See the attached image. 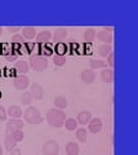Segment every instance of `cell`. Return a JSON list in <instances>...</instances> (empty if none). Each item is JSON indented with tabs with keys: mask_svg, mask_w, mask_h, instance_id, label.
Instances as JSON below:
<instances>
[{
	"mask_svg": "<svg viewBox=\"0 0 138 155\" xmlns=\"http://www.w3.org/2000/svg\"><path fill=\"white\" fill-rule=\"evenodd\" d=\"M66 120V114L63 110L59 109H49L47 113V122L52 128H61L63 127V123Z\"/></svg>",
	"mask_w": 138,
	"mask_h": 155,
	"instance_id": "1",
	"label": "cell"
},
{
	"mask_svg": "<svg viewBox=\"0 0 138 155\" xmlns=\"http://www.w3.org/2000/svg\"><path fill=\"white\" fill-rule=\"evenodd\" d=\"M23 116H25V120L28 124H34V125L40 124L43 120H44L40 114V111L36 107H32V106H28L26 109V111L23 113Z\"/></svg>",
	"mask_w": 138,
	"mask_h": 155,
	"instance_id": "2",
	"label": "cell"
},
{
	"mask_svg": "<svg viewBox=\"0 0 138 155\" xmlns=\"http://www.w3.org/2000/svg\"><path fill=\"white\" fill-rule=\"evenodd\" d=\"M48 58L44 56H37V54H31L30 56V66L35 71H45V69L48 67Z\"/></svg>",
	"mask_w": 138,
	"mask_h": 155,
	"instance_id": "3",
	"label": "cell"
},
{
	"mask_svg": "<svg viewBox=\"0 0 138 155\" xmlns=\"http://www.w3.org/2000/svg\"><path fill=\"white\" fill-rule=\"evenodd\" d=\"M43 153L44 155H58L59 153V145L54 140H48L44 146H43Z\"/></svg>",
	"mask_w": 138,
	"mask_h": 155,
	"instance_id": "4",
	"label": "cell"
},
{
	"mask_svg": "<svg viewBox=\"0 0 138 155\" xmlns=\"http://www.w3.org/2000/svg\"><path fill=\"white\" fill-rule=\"evenodd\" d=\"M28 84H30V79L26 76V75H20V76H16L13 79V85L16 89H20V91H25Z\"/></svg>",
	"mask_w": 138,
	"mask_h": 155,
	"instance_id": "5",
	"label": "cell"
},
{
	"mask_svg": "<svg viewBox=\"0 0 138 155\" xmlns=\"http://www.w3.org/2000/svg\"><path fill=\"white\" fill-rule=\"evenodd\" d=\"M23 125H25V123H23L21 119H11V120H8V123L5 125V134L13 132V130L22 129Z\"/></svg>",
	"mask_w": 138,
	"mask_h": 155,
	"instance_id": "6",
	"label": "cell"
},
{
	"mask_svg": "<svg viewBox=\"0 0 138 155\" xmlns=\"http://www.w3.org/2000/svg\"><path fill=\"white\" fill-rule=\"evenodd\" d=\"M30 93L32 96V100L40 101V100H43V97H44V88H43L39 83H32Z\"/></svg>",
	"mask_w": 138,
	"mask_h": 155,
	"instance_id": "7",
	"label": "cell"
},
{
	"mask_svg": "<svg viewBox=\"0 0 138 155\" xmlns=\"http://www.w3.org/2000/svg\"><path fill=\"white\" fill-rule=\"evenodd\" d=\"M80 79H82V81L85 84H92V83H94V80H96V72L90 69L83 70L82 74H80Z\"/></svg>",
	"mask_w": 138,
	"mask_h": 155,
	"instance_id": "8",
	"label": "cell"
},
{
	"mask_svg": "<svg viewBox=\"0 0 138 155\" xmlns=\"http://www.w3.org/2000/svg\"><path fill=\"white\" fill-rule=\"evenodd\" d=\"M88 129L90 133H98L101 132L102 129V120L99 118H94V119H90V122L88 123Z\"/></svg>",
	"mask_w": 138,
	"mask_h": 155,
	"instance_id": "9",
	"label": "cell"
},
{
	"mask_svg": "<svg viewBox=\"0 0 138 155\" xmlns=\"http://www.w3.org/2000/svg\"><path fill=\"white\" fill-rule=\"evenodd\" d=\"M35 39H36V43L37 44H47L50 39H52V32L50 31H48V30H43V31H40L39 34H36V36H35Z\"/></svg>",
	"mask_w": 138,
	"mask_h": 155,
	"instance_id": "10",
	"label": "cell"
},
{
	"mask_svg": "<svg viewBox=\"0 0 138 155\" xmlns=\"http://www.w3.org/2000/svg\"><path fill=\"white\" fill-rule=\"evenodd\" d=\"M90 119H92V114H90V111L88 110H83L80 111V113L78 114V118H76V122H78V124H88L90 122Z\"/></svg>",
	"mask_w": 138,
	"mask_h": 155,
	"instance_id": "11",
	"label": "cell"
},
{
	"mask_svg": "<svg viewBox=\"0 0 138 155\" xmlns=\"http://www.w3.org/2000/svg\"><path fill=\"white\" fill-rule=\"evenodd\" d=\"M7 114H8L9 116H11L12 119H20L21 116L23 115L21 107H20V106H16V105L9 106V109L7 110Z\"/></svg>",
	"mask_w": 138,
	"mask_h": 155,
	"instance_id": "12",
	"label": "cell"
},
{
	"mask_svg": "<svg viewBox=\"0 0 138 155\" xmlns=\"http://www.w3.org/2000/svg\"><path fill=\"white\" fill-rule=\"evenodd\" d=\"M66 36H67V28H65V27H59V28H57L56 32H54V35H53V40L56 43H62Z\"/></svg>",
	"mask_w": 138,
	"mask_h": 155,
	"instance_id": "13",
	"label": "cell"
},
{
	"mask_svg": "<svg viewBox=\"0 0 138 155\" xmlns=\"http://www.w3.org/2000/svg\"><path fill=\"white\" fill-rule=\"evenodd\" d=\"M14 69H16V71L20 75H26L28 72V70H30V66H28V64L26 61H18L16 64V66H14Z\"/></svg>",
	"mask_w": 138,
	"mask_h": 155,
	"instance_id": "14",
	"label": "cell"
},
{
	"mask_svg": "<svg viewBox=\"0 0 138 155\" xmlns=\"http://www.w3.org/2000/svg\"><path fill=\"white\" fill-rule=\"evenodd\" d=\"M96 36L98 40H101L103 41L104 44H108L110 45L111 43H112V35H111V32H107V31H99L98 34H96Z\"/></svg>",
	"mask_w": 138,
	"mask_h": 155,
	"instance_id": "15",
	"label": "cell"
},
{
	"mask_svg": "<svg viewBox=\"0 0 138 155\" xmlns=\"http://www.w3.org/2000/svg\"><path fill=\"white\" fill-rule=\"evenodd\" d=\"M79 151H80V147L76 142L70 141L66 145V154L67 155H79Z\"/></svg>",
	"mask_w": 138,
	"mask_h": 155,
	"instance_id": "16",
	"label": "cell"
},
{
	"mask_svg": "<svg viewBox=\"0 0 138 155\" xmlns=\"http://www.w3.org/2000/svg\"><path fill=\"white\" fill-rule=\"evenodd\" d=\"M112 78H114V72L111 69H103L101 72V79L103 83H111L112 81Z\"/></svg>",
	"mask_w": 138,
	"mask_h": 155,
	"instance_id": "17",
	"label": "cell"
},
{
	"mask_svg": "<svg viewBox=\"0 0 138 155\" xmlns=\"http://www.w3.org/2000/svg\"><path fill=\"white\" fill-rule=\"evenodd\" d=\"M22 36L28 39V40H31V39H34L36 36V30L35 27H31V26H26L23 27V31H22Z\"/></svg>",
	"mask_w": 138,
	"mask_h": 155,
	"instance_id": "18",
	"label": "cell"
},
{
	"mask_svg": "<svg viewBox=\"0 0 138 155\" xmlns=\"http://www.w3.org/2000/svg\"><path fill=\"white\" fill-rule=\"evenodd\" d=\"M16 141L11 137L9 134H5V140H4V149L7 150V151L11 153L13 149H16Z\"/></svg>",
	"mask_w": 138,
	"mask_h": 155,
	"instance_id": "19",
	"label": "cell"
},
{
	"mask_svg": "<svg viewBox=\"0 0 138 155\" xmlns=\"http://www.w3.org/2000/svg\"><path fill=\"white\" fill-rule=\"evenodd\" d=\"M54 105H56V109L63 110L67 107V100H66V97H63V96H57L54 98Z\"/></svg>",
	"mask_w": 138,
	"mask_h": 155,
	"instance_id": "20",
	"label": "cell"
},
{
	"mask_svg": "<svg viewBox=\"0 0 138 155\" xmlns=\"http://www.w3.org/2000/svg\"><path fill=\"white\" fill-rule=\"evenodd\" d=\"M90 70H97V69H106V62L99 61V60H90L89 61Z\"/></svg>",
	"mask_w": 138,
	"mask_h": 155,
	"instance_id": "21",
	"label": "cell"
},
{
	"mask_svg": "<svg viewBox=\"0 0 138 155\" xmlns=\"http://www.w3.org/2000/svg\"><path fill=\"white\" fill-rule=\"evenodd\" d=\"M63 125L66 127V129L70 130V132H72V130H76V127H78V122H76V119L74 118H69L65 120Z\"/></svg>",
	"mask_w": 138,
	"mask_h": 155,
	"instance_id": "22",
	"label": "cell"
},
{
	"mask_svg": "<svg viewBox=\"0 0 138 155\" xmlns=\"http://www.w3.org/2000/svg\"><path fill=\"white\" fill-rule=\"evenodd\" d=\"M96 39V30L94 28H87L84 32V40L85 43H92Z\"/></svg>",
	"mask_w": 138,
	"mask_h": 155,
	"instance_id": "23",
	"label": "cell"
},
{
	"mask_svg": "<svg viewBox=\"0 0 138 155\" xmlns=\"http://www.w3.org/2000/svg\"><path fill=\"white\" fill-rule=\"evenodd\" d=\"M87 137H88V132L85 128H79L76 129V138L80 142H87Z\"/></svg>",
	"mask_w": 138,
	"mask_h": 155,
	"instance_id": "24",
	"label": "cell"
},
{
	"mask_svg": "<svg viewBox=\"0 0 138 155\" xmlns=\"http://www.w3.org/2000/svg\"><path fill=\"white\" fill-rule=\"evenodd\" d=\"M11 137L16 142H21L22 140H23V137H25V133L22 132V129H17V130H13V132H11V133H8Z\"/></svg>",
	"mask_w": 138,
	"mask_h": 155,
	"instance_id": "25",
	"label": "cell"
},
{
	"mask_svg": "<svg viewBox=\"0 0 138 155\" xmlns=\"http://www.w3.org/2000/svg\"><path fill=\"white\" fill-rule=\"evenodd\" d=\"M98 53L101 54L102 57H107L110 53H112V49H111V47L108 45V44H103L98 48Z\"/></svg>",
	"mask_w": 138,
	"mask_h": 155,
	"instance_id": "26",
	"label": "cell"
},
{
	"mask_svg": "<svg viewBox=\"0 0 138 155\" xmlns=\"http://www.w3.org/2000/svg\"><path fill=\"white\" fill-rule=\"evenodd\" d=\"M67 45L63 44V43H57L56 44V54H58V56H65V53L67 52Z\"/></svg>",
	"mask_w": 138,
	"mask_h": 155,
	"instance_id": "27",
	"label": "cell"
},
{
	"mask_svg": "<svg viewBox=\"0 0 138 155\" xmlns=\"http://www.w3.org/2000/svg\"><path fill=\"white\" fill-rule=\"evenodd\" d=\"M31 102H32V96H31V93H30V92H25V93L21 96V104L30 106Z\"/></svg>",
	"mask_w": 138,
	"mask_h": 155,
	"instance_id": "28",
	"label": "cell"
},
{
	"mask_svg": "<svg viewBox=\"0 0 138 155\" xmlns=\"http://www.w3.org/2000/svg\"><path fill=\"white\" fill-rule=\"evenodd\" d=\"M34 48H35V44L32 43H25L22 45V53H27V54H31L34 52Z\"/></svg>",
	"mask_w": 138,
	"mask_h": 155,
	"instance_id": "29",
	"label": "cell"
},
{
	"mask_svg": "<svg viewBox=\"0 0 138 155\" xmlns=\"http://www.w3.org/2000/svg\"><path fill=\"white\" fill-rule=\"evenodd\" d=\"M53 62H54V65L56 66H63L66 64V57L65 56H58V54H56L53 57Z\"/></svg>",
	"mask_w": 138,
	"mask_h": 155,
	"instance_id": "30",
	"label": "cell"
},
{
	"mask_svg": "<svg viewBox=\"0 0 138 155\" xmlns=\"http://www.w3.org/2000/svg\"><path fill=\"white\" fill-rule=\"evenodd\" d=\"M12 43H13V44L23 45V44H25V38H23L22 35H18V34H14L13 38H12Z\"/></svg>",
	"mask_w": 138,
	"mask_h": 155,
	"instance_id": "31",
	"label": "cell"
},
{
	"mask_svg": "<svg viewBox=\"0 0 138 155\" xmlns=\"http://www.w3.org/2000/svg\"><path fill=\"white\" fill-rule=\"evenodd\" d=\"M4 57H5V60H7V61H16L18 56H17V53L12 49V48H9L8 53H7V54L4 56Z\"/></svg>",
	"mask_w": 138,
	"mask_h": 155,
	"instance_id": "32",
	"label": "cell"
},
{
	"mask_svg": "<svg viewBox=\"0 0 138 155\" xmlns=\"http://www.w3.org/2000/svg\"><path fill=\"white\" fill-rule=\"evenodd\" d=\"M52 53H53V51H52V48H50L49 45H47V48H45V47L41 48V56L49 57V56H52Z\"/></svg>",
	"mask_w": 138,
	"mask_h": 155,
	"instance_id": "33",
	"label": "cell"
},
{
	"mask_svg": "<svg viewBox=\"0 0 138 155\" xmlns=\"http://www.w3.org/2000/svg\"><path fill=\"white\" fill-rule=\"evenodd\" d=\"M7 116H8L7 110L4 109V106H0V120H2V122L7 120Z\"/></svg>",
	"mask_w": 138,
	"mask_h": 155,
	"instance_id": "34",
	"label": "cell"
},
{
	"mask_svg": "<svg viewBox=\"0 0 138 155\" xmlns=\"http://www.w3.org/2000/svg\"><path fill=\"white\" fill-rule=\"evenodd\" d=\"M110 67H114V65H115V62H114V53H110V54L107 56V64Z\"/></svg>",
	"mask_w": 138,
	"mask_h": 155,
	"instance_id": "35",
	"label": "cell"
},
{
	"mask_svg": "<svg viewBox=\"0 0 138 155\" xmlns=\"http://www.w3.org/2000/svg\"><path fill=\"white\" fill-rule=\"evenodd\" d=\"M20 30H21L20 26H9L8 27V31L9 32H17V31H20Z\"/></svg>",
	"mask_w": 138,
	"mask_h": 155,
	"instance_id": "36",
	"label": "cell"
},
{
	"mask_svg": "<svg viewBox=\"0 0 138 155\" xmlns=\"http://www.w3.org/2000/svg\"><path fill=\"white\" fill-rule=\"evenodd\" d=\"M21 154H22V153H21V150L16 147V149H13V150H12L11 154H9V155H21Z\"/></svg>",
	"mask_w": 138,
	"mask_h": 155,
	"instance_id": "37",
	"label": "cell"
},
{
	"mask_svg": "<svg viewBox=\"0 0 138 155\" xmlns=\"http://www.w3.org/2000/svg\"><path fill=\"white\" fill-rule=\"evenodd\" d=\"M103 31H107V32H111L112 31V27H103Z\"/></svg>",
	"mask_w": 138,
	"mask_h": 155,
	"instance_id": "38",
	"label": "cell"
},
{
	"mask_svg": "<svg viewBox=\"0 0 138 155\" xmlns=\"http://www.w3.org/2000/svg\"><path fill=\"white\" fill-rule=\"evenodd\" d=\"M0 155H3V147H2V145H0Z\"/></svg>",
	"mask_w": 138,
	"mask_h": 155,
	"instance_id": "39",
	"label": "cell"
},
{
	"mask_svg": "<svg viewBox=\"0 0 138 155\" xmlns=\"http://www.w3.org/2000/svg\"><path fill=\"white\" fill-rule=\"evenodd\" d=\"M2 34H3V28L0 27V36H2Z\"/></svg>",
	"mask_w": 138,
	"mask_h": 155,
	"instance_id": "40",
	"label": "cell"
}]
</instances>
